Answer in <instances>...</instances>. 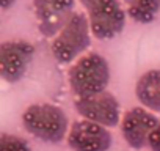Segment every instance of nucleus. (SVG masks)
<instances>
[{"label":"nucleus","mask_w":160,"mask_h":151,"mask_svg":"<svg viewBox=\"0 0 160 151\" xmlns=\"http://www.w3.org/2000/svg\"><path fill=\"white\" fill-rule=\"evenodd\" d=\"M110 82V66L105 57L88 52L78 57L68 69V84L75 98L105 91Z\"/></svg>","instance_id":"1"},{"label":"nucleus","mask_w":160,"mask_h":151,"mask_svg":"<svg viewBox=\"0 0 160 151\" xmlns=\"http://www.w3.org/2000/svg\"><path fill=\"white\" fill-rule=\"evenodd\" d=\"M22 126L30 135L47 143L63 142L71 128L64 110L49 102L28 106L22 113Z\"/></svg>","instance_id":"2"},{"label":"nucleus","mask_w":160,"mask_h":151,"mask_svg":"<svg viewBox=\"0 0 160 151\" xmlns=\"http://www.w3.org/2000/svg\"><path fill=\"white\" fill-rule=\"evenodd\" d=\"M91 27L85 13L75 11L52 39V55L58 63H72L91 46Z\"/></svg>","instance_id":"3"},{"label":"nucleus","mask_w":160,"mask_h":151,"mask_svg":"<svg viewBox=\"0 0 160 151\" xmlns=\"http://www.w3.org/2000/svg\"><path fill=\"white\" fill-rule=\"evenodd\" d=\"M74 109L83 120L98 123L105 128L116 126L122 118L119 101L113 93L107 90L83 98H75Z\"/></svg>","instance_id":"4"},{"label":"nucleus","mask_w":160,"mask_h":151,"mask_svg":"<svg viewBox=\"0 0 160 151\" xmlns=\"http://www.w3.org/2000/svg\"><path fill=\"white\" fill-rule=\"evenodd\" d=\"M35 55V46L25 39H11L0 44V76L8 84L19 82Z\"/></svg>","instance_id":"5"},{"label":"nucleus","mask_w":160,"mask_h":151,"mask_svg":"<svg viewBox=\"0 0 160 151\" xmlns=\"http://www.w3.org/2000/svg\"><path fill=\"white\" fill-rule=\"evenodd\" d=\"M66 142L72 151H108L113 137L108 128L82 118L71 124Z\"/></svg>","instance_id":"6"},{"label":"nucleus","mask_w":160,"mask_h":151,"mask_svg":"<svg viewBox=\"0 0 160 151\" xmlns=\"http://www.w3.org/2000/svg\"><path fill=\"white\" fill-rule=\"evenodd\" d=\"M160 124V120L144 107H132L129 109L119 123L121 135L124 142L132 149L148 148V140L152 131Z\"/></svg>","instance_id":"7"},{"label":"nucleus","mask_w":160,"mask_h":151,"mask_svg":"<svg viewBox=\"0 0 160 151\" xmlns=\"http://www.w3.org/2000/svg\"><path fill=\"white\" fill-rule=\"evenodd\" d=\"M74 7L75 0H33V13L39 33L46 38H55L75 13Z\"/></svg>","instance_id":"8"},{"label":"nucleus","mask_w":160,"mask_h":151,"mask_svg":"<svg viewBox=\"0 0 160 151\" xmlns=\"http://www.w3.org/2000/svg\"><path fill=\"white\" fill-rule=\"evenodd\" d=\"M126 14L127 13L121 7V3H116L93 14H87L93 36L102 41L116 38L126 27Z\"/></svg>","instance_id":"9"},{"label":"nucleus","mask_w":160,"mask_h":151,"mask_svg":"<svg viewBox=\"0 0 160 151\" xmlns=\"http://www.w3.org/2000/svg\"><path fill=\"white\" fill-rule=\"evenodd\" d=\"M135 96L141 107L160 113V69H149L140 76L135 85Z\"/></svg>","instance_id":"10"},{"label":"nucleus","mask_w":160,"mask_h":151,"mask_svg":"<svg viewBox=\"0 0 160 151\" xmlns=\"http://www.w3.org/2000/svg\"><path fill=\"white\" fill-rule=\"evenodd\" d=\"M127 16L138 24L152 22L160 13V0H124Z\"/></svg>","instance_id":"11"},{"label":"nucleus","mask_w":160,"mask_h":151,"mask_svg":"<svg viewBox=\"0 0 160 151\" xmlns=\"http://www.w3.org/2000/svg\"><path fill=\"white\" fill-rule=\"evenodd\" d=\"M0 151H32L28 142L19 135L2 132L0 135Z\"/></svg>","instance_id":"12"},{"label":"nucleus","mask_w":160,"mask_h":151,"mask_svg":"<svg viewBox=\"0 0 160 151\" xmlns=\"http://www.w3.org/2000/svg\"><path fill=\"white\" fill-rule=\"evenodd\" d=\"M80 3H82V7L88 14H93L119 3V0H80Z\"/></svg>","instance_id":"13"},{"label":"nucleus","mask_w":160,"mask_h":151,"mask_svg":"<svg viewBox=\"0 0 160 151\" xmlns=\"http://www.w3.org/2000/svg\"><path fill=\"white\" fill-rule=\"evenodd\" d=\"M148 148L149 151H160V124L152 131L148 140Z\"/></svg>","instance_id":"14"},{"label":"nucleus","mask_w":160,"mask_h":151,"mask_svg":"<svg viewBox=\"0 0 160 151\" xmlns=\"http://www.w3.org/2000/svg\"><path fill=\"white\" fill-rule=\"evenodd\" d=\"M16 0H0V7H2V10H8L10 7L14 5Z\"/></svg>","instance_id":"15"}]
</instances>
